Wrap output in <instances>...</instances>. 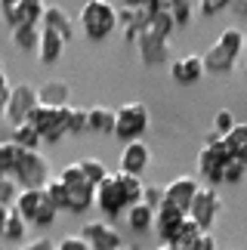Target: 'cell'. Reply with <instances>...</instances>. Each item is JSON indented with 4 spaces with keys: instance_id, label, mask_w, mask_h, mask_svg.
I'll return each mask as SVG.
<instances>
[{
    "instance_id": "6da1fadb",
    "label": "cell",
    "mask_w": 247,
    "mask_h": 250,
    "mask_svg": "<svg viewBox=\"0 0 247 250\" xmlns=\"http://www.w3.org/2000/svg\"><path fill=\"white\" fill-rule=\"evenodd\" d=\"M244 53H247L244 31L241 28H226V31H220L216 43L204 53V68L207 74H229Z\"/></svg>"
},
{
    "instance_id": "7a4b0ae2",
    "label": "cell",
    "mask_w": 247,
    "mask_h": 250,
    "mask_svg": "<svg viewBox=\"0 0 247 250\" xmlns=\"http://www.w3.org/2000/svg\"><path fill=\"white\" fill-rule=\"evenodd\" d=\"M232 158V148L226 146V139L220 136V133H207V142L201 146V151H198V170H201V176L210 182V186H220V182H226V164H229Z\"/></svg>"
},
{
    "instance_id": "3957f363",
    "label": "cell",
    "mask_w": 247,
    "mask_h": 250,
    "mask_svg": "<svg viewBox=\"0 0 247 250\" xmlns=\"http://www.w3.org/2000/svg\"><path fill=\"white\" fill-rule=\"evenodd\" d=\"M78 22L83 28V34H87L90 41H96V43L105 41V37L121 25L118 22V9L111 6L108 0H87V3L81 6Z\"/></svg>"
},
{
    "instance_id": "277c9868",
    "label": "cell",
    "mask_w": 247,
    "mask_h": 250,
    "mask_svg": "<svg viewBox=\"0 0 247 250\" xmlns=\"http://www.w3.org/2000/svg\"><path fill=\"white\" fill-rule=\"evenodd\" d=\"M13 179H16L22 188H43L46 182L53 179L50 164H46V158L41 155V148H37V151H31V148H19L16 167H13Z\"/></svg>"
},
{
    "instance_id": "5b68a950",
    "label": "cell",
    "mask_w": 247,
    "mask_h": 250,
    "mask_svg": "<svg viewBox=\"0 0 247 250\" xmlns=\"http://www.w3.org/2000/svg\"><path fill=\"white\" fill-rule=\"evenodd\" d=\"M148 108L142 102H124L118 108V124H115V136L127 146V142H139L148 130Z\"/></svg>"
},
{
    "instance_id": "8992f818",
    "label": "cell",
    "mask_w": 247,
    "mask_h": 250,
    "mask_svg": "<svg viewBox=\"0 0 247 250\" xmlns=\"http://www.w3.org/2000/svg\"><path fill=\"white\" fill-rule=\"evenodd\" d=\"M43 13H46V3H41V0H0V16L9 28L41 25Z\"/></svg>"
},
{
    "instance_id": "52a82bcc",
    "label": "cell",
    "mask_w": 247,
    "mask_h": 250,
    "mask_svg": "<svg viewBox=\"0 0 247 250\" xmlns=\"http://www.w3.org/2000/svg\"><path fill=\"white\" fill-rule=\"evenodd\" d=\"M37 127V133H41L43 142H50V146H56V142H62L65 136H68V130H65V114L62 108H53V105H37L34 114L28 118Z\"/></svg>"
},
{
    "instance_id": "ba28073f",
    "label": "cell",
    "mask_w": 247,
    "mask_h": 250,
    "mask_svg": "<svg viewBox=\"0 0 247 250\" xmlns=\"http://www.w3.org/2000/svg\"><path fill=\"white\" fill-rule=\"evenodd\" d=\"M41 105V96H37V86L31 83H16L13 96H9V108H6V121L13 124H25L34 114V108Z\"/></svg>"
},
{
    "instance_id": "9c48e42d",
    "label": "cell",
    "mask_w": 247,
    "mask_h": 250,
    "mask_svg": "<svg viewBox=\"0 0 247 250\" xmlns=\"http://www.w3.org/2000/svg\"><path fill=\"white\" fill-rule=\"evenodd\" d=\"M81 238H83V241H87L93 250H121V247H124L121 232L111 226V219H90V223H83Z\"/></svg>"
},
{
    "instance_id": "30bf717a",
    "label": "cell",
    "mask_w": 247,
    "mask_h": 250,
    "mask_svg": "<svg viewBox=\"0 0 247 250\" xmlns=\"http://www.w3.org/2000/svg\"><path fill=\"white\" fill-rule=\"evenodd\" d=\"M220 207H223V201H220V195H216V188L204 186L201 191H198L192 210H188V219H195L204 232H210L213 223H216V216H220Z\"/></svg>"
},
{
    "instance_id": "8fae6325",
    "label": "cell",
    "mask_w": 247,
    "mask_h": 250,
    "mask_svg": "<svg viewBox=\"0 0 247 250\" xmlns=\"http://www.w3.org/2000/svg\"><path fill=\"white\" fill-rule=\"evenodd\" d=\"M96 207L102 210V216L105 219H118L121 213H127V198H124V191L118 186V179H115V173L102 182V186H96Z\"/></svg>"
},
{
    "instance_id": "7c38bea8",
    "label": "cell",
    "mask_w": 247,
    "mask_h": 250,
    "mask_svg": "<svg viewBox=\"0 0 247 250\" xmlns=\"http://www.w3.org/2000/svg\"><path fill=\"white\" fill-rule=\"evenodd\" d=\"M118 22L124 28V43H136L142 31H148L151 25V13L145 6H121L118 9Z\"/></svg>"
},
{
    "instance_id": "4fadbf2b",
    "label": "cell",
    "mask_w": 247,
    "mask_h": 250,
    "mask_svg": "<svg viewBox=\"0 0 247 250\" xmlns=\"http://www.w3.org/2000/svg\"><path fill=\"white\" fill-rule=\"evenodd\" d=\"M204 186L198 182L195 176H176V179H170L167 186H164V191H167V201L170 204H176L179 210H192V204H195V198H198V191H201Z\"/></svg>"
},
{
    "instance_id": "5bb4252c",
    "label": "cell",
    "mask_w": 247,
    "mask_h": 250,
    "mask_svg": "<svg viewBox=\"0 0 247 250\" xmlns=\"http://www.w3.org/2000/svg\"><path fill=\"white\" fill-rule=\"evenodd\" d=\"M207 74L204 68V56H198V53H185V56H179V59L170 65V78H173L179 86H192L198 83Z\"/></svg>"
},
{
    "instance_id": "9a60e30c",
    "label": "cell",
    "mask_w": 247,
    "mask_h": 250,
    "mask_svg": "<svg viewBox=\"0 0 247 250\" xmlns=\"http://www.w3.org/2000/svg\"><path fill=\"white\" fill-rule=\"evenodd\" d=\"M118 164H121V173H130V176H142V173L148 170V164H151V148H148L142 139H139V142H127V146L121 148Z\"/></svg>"
},
{
    "instance_id": "2e32d148",
    "label": "cell",
    "mask_w": 247,
    "mask_h": 250,
    "mask_svg": "<svg viewBox=\"0 0 247 250\" xmlns=\"http://www.w3.org/2000/svg\"><path fill=\"white\" fill-rule=\"evenodd\" d=\"M136 50H139L142 65H164L167 56H170V41L155 34V31H142L139 41H136Z\"/></svg>"
},
{
    "instance_id": "e0dca14e",
    "label": "cell",
    "mask_w": 247,
    "mask_h": 250,
    "mask_svg": "<svg viewBox=\"0 0 247 250\" xmlns=\"http://www.w3.org/2000/svg\"><path fill=\"white\" fill-rule=\"evenodd\" d=\"M37 96H41V105L65 108V105L71 102V86H68V81L53 78V81H43L41 86H37Z\"/></svg>"
},
{
    "instance_id": "ac0fdd59",
    "label": "cell",
    "mask_w": 247,
    "mask_h": 250,
    "mask_svg": "<svg viewBox=\"0 0 247 250\" xmlns=\"http://www.w3.org/2000/svg\"><path fill=\"white\" fill-rule=\"evenodd\" d=\"M41 28H50V31H59L65 41H71L74 37V19L65 13V6L59 3H46V13H43V22Z\"/></svg>"
},
{
    "instance_id": "d6986e66",
    "label": "cell",
    "mask_w": 247,
    "mask_h": 250,
    "mask_svg": "<svg viewBox=\"0 0 247 250\" xmlns=\"http://www.w3.org/2000/svg\"><path fill=\"white\" fill-rule=\"evenodd\" d=\"M65 37L59 31H50V28H43V34H41V46H37V59H41L43 65H53V62H59L62 59V53H65Z\"/></svg>"
},
{
    "instance_id": "ffe728a7",
    "label": "cell",
    "mask_w": 247,
    "mask_h": 250,
    "mask_svg": "<svg viewBox=\"0 0 247 250\" xmlns=\"http://www.w3.org/2000/svg\"><path fill=\"white\" fill-rule=\"evenodd\" d=\"M43 201H46V188H22L13 207L28 219V223H34V216H37V210H41Z\"/></svg>"
},
{
    "instance_id": "44dd1931",
    "label": "cell",
    "mask_w": 247,
    "mask_h": 250,
    "mask_svg": "<svg viewBox=\"0 0 247 250\" xmlns=\"http://www.w3.org/2000/svg\"><path fill=\"white\" fill-rule=\"evenodd\" d=\"M87 114H90V133H102V136H115L118 111L105 108V105H93V108H87Z\"/></svg>"
},
{
    "instance_id": "7402d4cb",
    "label": "cell",
    "mask_w": 247,
    "mask_h": 250,
    "mask_svg": "<svg viewBox=\"0 0 247 250\" xmlns=\"http://www.w3.org/2000/svg\"><path fill=\"white\" fill-rule=\"evenodd\" d=\"M41 34H43L41 25H19V28H13V43H16V50H22V53L37 50V46H41Z\"/></svg>"
},
{
    "instance_id": "603a6c76",
    "label": "cell",
    "mask_w": 247,
    "mask_h": 250,
    "mask_svg": "<svg viewBox=\"0 0 247 250\" xmlns=\"http://www.w3.org/2000/svg\"><path fill=\"white\" fill-rule=\"evenodd\" d=\"M9 142L13 146H19V148H31V151H37L41 148V133H37V127L31 121H25V124H16L13 127V136H9Z\"/></svg>"
},
{
    "instance_id": "cb8c5ba5",
    "label": "cell",
    "mask_w": 247,
    "mask_h": 250,
    "mask_svg": "<svg viewBox=\"0 0 247 250\" xmlns=\"http://www.w3.org/2000/svg\"><path fill=\"white\" fill-rule=\"evenodd\" d=\"M124 216H127V229H133V232H148L155 226V210L148 204H133Z\"/></svg>"
},
{
    "instance_id": "d4e9b609",
    "label": "cell",
    "mask_w": 247,
    "mask_h": 250,
    "mask_svg": "<svg viewBox=\"0 0 247 250\" xmlns=\"http://www.w3.org/2000/svg\"><path fill=\"white\" fill-rule=\"evenodd\" d=\"M28 226H31V223H28V219L13 207V216H9V223H6V229H3V235H0V238L9 241V244H16V247H22L25 244V235H28Z\"/></svg>"
},
{
    "instance_id": "484cf974",
    "label": "cell",
    "mask_w": 247,
    "mask_h": 250,
    "mask_svg": "<svg viewBox=\"0 0 247 250\" xmlns=\"http://www.w3.org/2000/svg\"><path fill=\"white\" fill-rule=\"evenodd\" d=\"M115 179H118V186L124 191V198H127V207L133 204H142V191H145V186H142V179L139 176H130V173H115Z\"/></svg>"
},
{
    "instance_id": "4316f807",
    "label": "cell",
    "mask_w": 247,
    "mask_h": 250,
    "mask_svg": "<svg viewBox=\"0 0 247 250\" xmlns=\"http://www.w3.org/2000/svg\"><path fill=\"white\" fill-rule=\"evenodd\" d=\"M62 114H65V130H68V136H81V133L90 130V114H87V108L65 105Z\"/></svg>"
},
{
    "instance_id": "83f0119b",
    "label": "cell",
    "mask_w": 247,
    "mask_h": 250,
    "mask_svg": "<svg viewBox=\"0 0 247 250\" xmlns=\"http://www.w3.org/2000/svg\"><path fill=\"white\" fill-rule=\"evenodd\" d=\"M43 188H46V198H50L53 204H56V210H59V213H62V210H68V204H71V198H68V186L62 182L59 173H56V176L46 182Z\"/></svg>"
},
{
    "instance_id": "f1b7e54d",
    "label": "cell",
    "mask_w": 247,
    "mask_h": 250,
    "mask_svg": "<svg viewBox=\"0 0 247 250\" xmlns=\"http://www.w3.org/2000/svg\"><path fill=\"white\" fill-rule=\"evenodd\" d=\"M78 164H81L83 176H87V179L93 182V186H102V182H105V179L111 176V173H108V167L102 164L99 158H83V161H78Z\"/></svg>"
},
{
    "instance_id": "f546056e",
    "label": "cell",
    "mask_w": 247,
    "mask_h": 250,
    "mask_svg": "<svg viewBox=\"0 0 247 250\" xmlns=\"http://www.w3.org/2000/svg\"><path fill=\"white\" fill-rule=\"evenodd\" d=\"M176 28H179V25H176L173 13L167 9V13H155V16H151V25H148V31H155V34H161V37H167V41H170Z\"/></svg>"
},
{
    "instance_id": "4dcf8cb0",
    "label": "cell",
    "mask_w": 247,
    "mask_h": 250,
    "mask_svg": "<svg viewBox=\"0 0 247 250\" xmlns=\"http://www.w3.org/2000/svg\"><path fill=\"white\" fill-rule=\"evenodd\" d=\"M226 146H229L232 155H238V158L247 155V124H238V127L226 136Z\"/></svg>"
},
{
    "instance_id": "1f68e13d",
    "label": "cell",
    "mask_w": 247,
    "mask_h": 250,
    "mask_svg": "<svg viewBox=\"0 0 247 250\" xmlns=\"http://www.w3.org/2000/svg\"><path fill=\"white\" fill-rule=\"evenodd\" d=\"M16 155H19V146H13V142H0V179L13 176Z\"/></svg>"
},
{
    "instance_id": "d6a6232c",
    "label": "cell",
    "mask_w": 247,
    "mask_h": 250,
    "mask_svg": "<svg viewBox=\"0 0 247 250\" xmlns=\"http://www.w3.org/2000/svg\"><path fill=\"white\" fill-rule=\"evenodd\" d=\"M235 127H238V121H235V114H232L229 108H220V111L213 114V133H220L223 139L229 136Z\"/></svg>"
},
{
    "instance_id": "836d02e7",
    "label": "cell",
    "mask_w": 247,
    "mask_h": 250,
    "mask_svg": "<svg viewBox=\"0 0 247 250\" xmlns=\"http://www.w3.org/2000/svg\"><path fill=\"white\" fill-rule=\"evenodd\" d=\"M56 216H59V210H56V204L46 198L43 204H41V210H37V216H34L31 226H37V229H50V226L56 223Z\"/></svg>"
},
{
    "instance_id": "e575fe53",
    "label": "cell",
    "mask_w": 247,
    "mask_h": 250,
    "mask_svg": "<svg viewBox=\"0 0 247 250\" xmlns=\"http://www.w3.org/2000/svg\"><path fill=\"white\" fill-rule=\"evenodd\" d=\"M19 191H22V186H19L13 176H3V179H0V204L13 207L16 198H19Z\"/></svg>"
},
{
    "instance_id": "d590c367",
    "label": "cell",
    "mask_w": 247,
    "mask_h": 250,
    "mask_svg": "<svg viewBox=\"0 0 247 250\" xmlns=\"http://www.w3.org/2000/svg\"><path fill=\"white\" fill-rule=\"evenodd\" d=\"M170 13H173V19H176V25H179V28H185L188 22H192V13H195V6H192V0H173Z\"/></svg>"
},
{
    "instance_id": "8d00e7d4",
    "label": "cell",
    "mask_w": 247,
    "mask_h": 250,
    "mask_svg": "<svg viewBox=\"0 0 247 250\" xmlns=\"http://www.w3.org/2000/svg\"><path fill=\"white\" fill-rule=\"evenodd\" d=\"M164 201H167L164 186H155V182H151V186H145V191H142V204H148L151 210H158Z\"/></svg>"
},
{
    "instance_id": "74e56055",
    "label": "cell",
    "mask_w": 247,
    "mask_h": 250,
    "mask_svg": "<svg viewBox=\"0 0 247 250\" xmlns=\"http://www.w3.org/2000/svg\"><path fill=\"white\" fill-rule=\"evenodd\" d=\"M244 173H247L244 158H232L229 164H226V182H241V179H244Z\"/></svg>"
},
{
    "instance_id": "f35d334b",
    "label": "cell",
    "mask_w": 247,
    "mask_h": 250,
    "mask_svg": "<svg viewBox=\"0 0 247 250\" xmlns=\"http://www.w3.org/2000/svg\"><path fill=\"white\" fill-rule=\"evenodd\" d=\"M56 250H93V247L83 241L81 235H68V238H62V241L56 244Z\"/></svg>"
},
{
    "instance_id": "ab89813d",
    "label": "cell",
    "mask_w": 247,
    "mask_h": 250,
    "mask_svg": "<svg viewBox=\"0 0 247 250\" xmlns=\"http://www.w3.org/2000/svg\"><path fill=\"white\" fill-rule=\"evenodd\" d=\"M235 3V0H201V13L204 16H216V13H223V9H229Z\"/></svg>"
},
{
    "instance_id": "60d3db41",
    "label": "cell",
    "mask_w": 247,
    "mask_h": 250,
    "mask_svg": "<svg viewBox=\"0 0 247 250\" xmlns=\"http://www.w3.org/2000/svg\"><path fill=\"white\" fill-rule=\"evenodd\" d=\"M16 250H56V244L50 241V238H34V241H28V244L16 247Z\"/></svg>"
},
{
    "instance_id": "b9f144b4",
    "label": "cell",
    "mask_w": 247,
    "mask_h": 250,
    "mask_svg": "<svg viewBox=\"0 0 247 250\" xmlns=\"http://www.w3.org/2000/svg\"><path fill=\"white\" fill-rule=\"evenodd\" d=\"M188 250H216V238H213L210 232H204V235L198 238V241L188 247Z\"/></svg>"
},
{
    "instance_id": "7bdbcfd3",
    "label": "cell",
    "mask_w": 247,
    "mask_h": 250,
    "mask_svg": "<svg viewBox=\"0 0 247 250\" xmlns=\"http://www.w3.org/2000/svg\"><path fill=\"white\" fill-rule=\"evenodd\" d=\"M170 6H173V0H145V9L151 16H155V13H167Z\"/></svg>"
},
{
    "instance_id": "ee69618b",
    "label": "cell",
    "mask_w": 247,
    "mask_h": 250,
    "mask_svg": "<svg viewBox=\"0 0 247 250\" xmlns=\"http://www.w3.org/2000/svg\"><path fill=\"white\" fill-rule=\"evenodd\" d=\"M9 216H13V207L0 204V235H3V229H6V223H9Z\"/></svg>"
},
{
    "instance_id": "f6af8a7d",
    "label": "cell",
    "mask_w": 247,
    "mask_h": 250,
    "mask_svg": "<svg viewBox=\"0 0 247 250\" xmlns=\"http://www.w3.org/2000/svg\"><path fill=\"white\" fill-rule=\"evenodd\" d=\"M9 96H13V90H6V93H0V121L6 118V108H9Z\"/></svg>"
},
{
    "instance_id": "bcb514c9",
    "label": "cell",
    "mask_w": 247,
    "mask_h": 250,
    "mask_svg": "<svg viewBox=\"0 0 247 250\" xmlns=\"http://www.w3.org/2000/svg\"><path fill=\"white\" fill-rule=\"evenodd\" d=\"M232 13L244 19V16H247V0H235V3H232Z\"/></svg>"
},
{
    "instance_id": "7dc6e473",
    "label": "cell",
    "mask_w": 247,
    "mask_h": 250,
    "mask_svg": "<svg viewBox=\"0 0 247 250\" xmlns=\"http://www.w3.org/2000/svg\"><path fill=\"white\" fill-rule=\"evenodd\" d=\"M6 90H13V86H9V78H6V71L0 68V93H6Z\"/></svg>"
},
{
    "instance_id": "c3c4849f",
    "label": "cell",
    "mask_w": 247,
    "mask_h": 250,
    "mask_svg": "<svg viewBox=\"0 0 247 250\" xmlns=\"http://www.w3.org/2000/svg\"><path fill=\"white\" fill-rule=\"evenodd\" d=\"M124 6H145V0H121Z\"/></svg>"
},
{
    "instance_id": "681fc988",
    "label": "cell",
    "mask_w": 247,
    "mask_h": 250,
    "mask_svg": "<svg viewBox=\"0 0 247 250\" xmlns=\"http://www.w3.org/2000/svg\"><path fill=\"white\" fill-rule=\"evenodd\" d=\"M158 250H183V247H176V244H161Z\"/></svg>"
},
{
    "instance_id": "f907efd6",
    "label": "cell",
    "mask_w": 247,
    "mask_h": 250,
    "mask_svg": "<svg viewBox=\"0 0 247 250\" xmlns=\"http://www.w3.org/2000/svg\"><path fill=\"white\" fill-rule=\"evenodd\" d=\"M124 250H142L139 244H127V247H124Z\"/></svg>"
},
{
    "instance_id": "816d5d0a",
    "label": "cell",
    "mask_w": 247,
    "mask_h": 250,
    "mask_svg": "<svg viewBox=\"0 0 247 250\" xmlns=\"http://www.w3.org/2000/svg\"><path fill=\"white\" fill-rule=\"evenodd\" d=\"M244 164H247V155H244Z\"/></svg>"
},
{
    "instance_id": "f5cc1de1",
    "label": "cell",
    "mask_w": 247,
    "mask_h": 250,
    "mask_svg": "<svg viewBox=\"0 0 247 250\" xmlns=\"http://www.w3.org/2000/svg\"><path fill=\"white\" fill-rule=\"evenodd\" d=\"M41 3H46V0H41Z\"/></svg>"
},
{
    "instance_id": "db71d44e",
    "label": "cell",
    "mask_w": 247,
    "mask_h": 250,
    "mask_svg": "<svg viewBox=\"0 0 247 250\" xmlns=\"http://www.w3.org/2000/svg\"><path fill=\"white\" fill-rule=\"evenodd\" d=\"M244 37H247V31H244Z\"/></svg>"
},
{
    "instance_id": "11a10c76",
    "label": "cell",
    "mask_w": 247,
    "mask_h": 250,
    "mask_svg": "<svg viewBox=\"0 0 247 250\" xmlns=\"http://www.w3.org/2000/svg\"><path fill=\"white\" fill-rule=\"evenodd\" d=\"M0 68H3V65H0Z\"/></svg>"
},
{
    "instance_id": "9f6ffc18",
    "label": "cell",
    "mask_w": 247,
    "mask_h": 250,
    "mask_svg": "<svg viewBox=\"0 0 247 250\" xmlns=\"http://www.w3.org/2000/svg\"><path fill=\"white\" fill-rule=\"evenodd\" d=\"M121 250H124V247H121Z\"/></svg>"
}]
</instances>
